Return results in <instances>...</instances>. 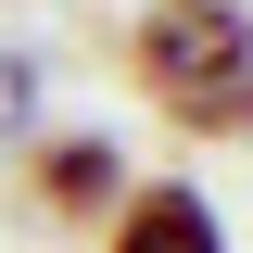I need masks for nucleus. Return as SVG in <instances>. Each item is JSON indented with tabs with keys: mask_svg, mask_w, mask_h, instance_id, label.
<instances>
[{
	"mask_svg": "<svg viewBox=\"0 0 253 253\" xmlns=\"http://www.w3.org/2000/svg\"><path fill=\"white\" fill-rule=\"evenodd\" d=\"M126 76L177 139H253V13L241 0H152L126 26Z\"/></svg>",
	"mask_w": 253,
	"mask_h": 253,
	"instance_id": "nucleus-1",
	"label": "nucleus"
},
{
	"mask_svg": "<svg viewBox=\"0 0 253 253\" xmlns=\"http://www.w3.org/2000/svg\"><path fill=\"white\" fill-rule=\"evenodd\" d=\"M26 190H38V215H63V228H101L126 203V152L101 139V126H51L26 152Z\"/></svg>",
	"mask_w": 253,
	"mask_h": 253,
	"instance_id": "nucleus-2",
	"label": "nucleus"
},
{
	"mask_svg": "<svg viewBox=\"0 0 253 253\" xmlns=\"http://www.w3.org/2000/svg\"><path fill=\"white\" fill-rule=\"evenodd\" d=\"M101 253H228V215L190 177H126V203L101 215Z\"/></svg>",
	"mask_w": 253,
	"mask_h": 253,
	"instance_id": "nucleus-3",
	"label": "nucleus"
},
{
	"mask_svg": "<svg viewBox=\"0 0 253 253\" xmlns=\"http://www.w3.org/2000/svg\"><path fill=\"white\" fill-rule=\"evenodd\" d=\"M26 114H38V63H26V51H0V139H13Z\"/></svg>",
	"mask_w": 253,
	"mask_h": 253,
	"instance_id": "nucleus-4",
	"label": "nucleus"
}]
</instances>
